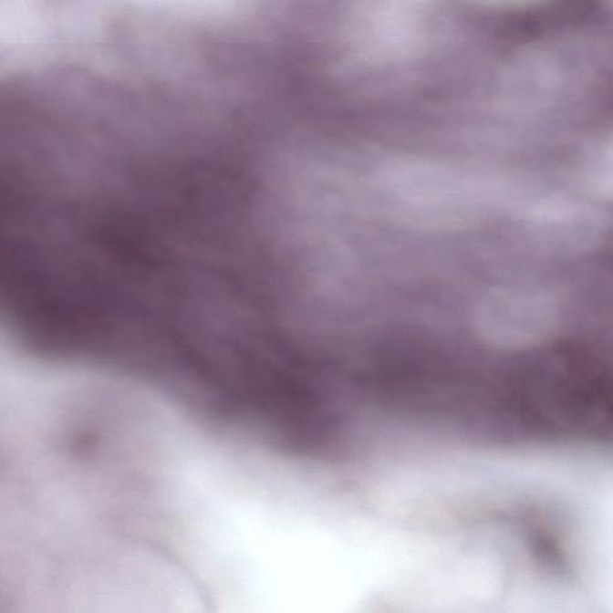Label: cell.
I'll return each instance as SVG.
<instances>
[{
	"instance_id": "obj_1",
	"label": "cell",
	"mask_w": 613,
	"mask_h": 613,
	"mask_svg": "<svg viewBox=\"0 0 613 613\" xmlns=\"http://www.w3.org/2000/svg\"><path fill=\"white\" fill-rule=\"evenodd\" d=\"M374 180L394 220L425 230L483 227L505 204L504 183L484 168L394 157L378 168Z\"/></svg>"
}]
</instances>
